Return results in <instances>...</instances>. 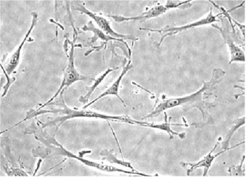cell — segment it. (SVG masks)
I'll use <instances>...</instances> for the list:
<instances>
[{
    "label": "cell",
    "mask_w": 246,
    "mask_h": 177,
    "mask_svg": "<svg viewBox=\"0 0 246 177\" xmlns=\"http://www.w3.org/2000/svg\"><path fill=\"white\" fill-rule=\"evenodd\" d=\"M84 13L88 15L93 19L95 21L99 27L103 31L108 34L114 37H121L122 38H129L123 35L117 34L111 28L108 21L102 17L95 15L89 11L86 10L84 7L81 8L80 9Z\"/></svg>",
    "instance_id": "obj_6"
},
{
    "label": "cell",
    "mask_w": 246,
    "mask_h": 177,
    "mask_svg": "<svg viewBox=\"0 0 246 177\" xmlns=\"http://www.w3.org/2000/svg\"><path fill=\"white\" fill-rule=\"evenodd\" d=\"M132 67L133 65L131 64V61H129L126 65L123 68L121 73L118 78L111 86L98 97L86 105L84 107L86 108L103 97L111 95L117 97L124 105H125L124 101L119 95V88L121 82L124 76Z\"/></svg>",
    "instance_id": "obj_4"
},
{
    "label": "cell",
    "mask_w": 246,
    "mask_h": 177,
    "mask_svg": "<svg viewBox=\"0 0 246 177\" xmlns=\"http://www.w3.org/2000/svg\"><path fill=\"white\" fill-rule=\"evenodd\" d=\"M168 8L165 6L159 5L151 8L148 11L142 14L141 15L137 17L131 18V19H147L157 16L165 12Z\"/></svg>",
    "instance_id": "obj_10"
},
{
    "label": "cell",
    "mask_w": 246,
    "mask_h": 177,
    "mask_svg": "<svg viewBox=\"0 0 246 177\" xmlns=\"http://www.w3.org/2000/svg\"><path fill=\"white\" fill-rule=\"evenodd\" d=\"M224 151L221 152L213 156L211 155V151L210 153L206 157H205L203 159L197 163L195 164H190V165L192 166L191 169H192L191 170H193L197 167L204 166L206 167L207 170L210 166L214 158L218 155L220 154L223 153Z\"/></svg>",
    "instance_id": "obj_11"
},
{
    "label": "cell",
    "mask_w": 246,
    "mask_h": 177,
    "mask_svg": "<svg viewBox=\"0 0 246 177\" xmlns=\"http://www.w3.org/2000/svg\"><path fill=\"white\" fill-rule=\"evenodd\" d=\"M174 125L175 124H171L167 121L166 119L164 123L161 124L152 123L145 122L143 126L158 129L165 131L169 134L170 139L173 138L174 135H178L181 138H183L184 136V133H179L174 131L171 128V126Z\"/></svg>",
    "instance_id": "obj_9"
},
{
    "label": "cell",
    "mask_w": 246,
    "mask_h": 177,
    "mask_svg": "<svg viewBox=\"0 0 246 177\" xmlns=\"http://www.w3.org/2000/svg\"><path fill=\"white\" fill-rule=\"evenodd\" d=\"M212 24L213 27L219 30L225 43L228 46L230 56L229 64L233 62H245V58L244 52L234 43L230 36L228 30L223 28L217 25L213 24Z\"/></svg>",
    "instance_id": "obj_3"
},
{
    "label": "cell",
    "mask_w": 246,
    "mask_h": 177,
    "mask_svg": "<svg viewBox=\"0 0 246 177\" xmlns=\"http://www.w3.org/2000/svg\"><path fill=\"white\" fill-rule=\"evenodd\" d=\"M222 15V12L216 15H214L213 12V9L211 8L208 15L203 18L181 27H173L169 29L167 28V29L165 28V29L160 30V31L159 30L158 32H162L169 31L170 32L169 33L172 35L189 29L210 24H213V23L215 22L219 21V20L217 19V18Z\"/></svg>",
    "instance_id": "obj_5"
},
{
    "label": "cell",
    "mask_w": 246,
    "mask_h": 177,
    "mask_svg": "<svg viewBox=\"0 0 246 177\" xmlns=\"http://www.w3.org/2000/svg\"><path fill=\"white\" fill-rule=\"evenodd\" d=\"M195 97L193 93L190 95L167 99L158 103L150 113L142 120L156 117L166 110L184 104L194 103Z\"/></svg>",
    "instance_id": "obj_2"
},
{
    "label": "cell",
    "mask_w": 246,
    "mask_h": 177,
    "mask_svg": "<svg viewBox=\"0 0 246 177\" xmlns=\"http://www.w3.org/2000/svg\"><path fill=\"white\" fill-rule=\"evenodd\" d=\"M93 80L92 78L81 75L78 72L74 66L73 54L72 52L70 54L68 65L59 87L54 95L43 104L42 107H44L52 103L59 95L63 93L65 89L76 82Z\"/></svg>",
    "instance_id": "obj_1"
},
{
    "label": "cell",
    "mask_w": 246,
    "mask_h": 177,
    "mask_svg": "<svg viewBox=\"0 0 246 177\" xmlns=\"http://www.w3.org/2000/svg\"><path fill=\"white\" fill-rule=\"evenodd\" d=\"M67 119L78 117H89L99 118L106 119H113V116H110L86 110L75 111L68 108L66 110Z\"/></svg>",
    "instance_id": "obj_8"
},
{
    "label": "cell",
    "mask_w": 246,
    "mask_h": 177,
    "mask_svg": "<svg viewBox=\"0 0 246 177\" xmlns=\"http://www.w3.org/2000/svg\"><path fill=\"white\" fill-rule=\"evenodd\" d=\"M115 69H108L97 78L94 80V83L91 86L86 88V93L85 95L81 96L79 99V101L82 103H87L96 88L103 82L106 77Z\"/></svg>",
    "instance_id": "obj_7"
}]
</instances>
